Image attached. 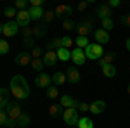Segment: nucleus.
Returning <instances> with one entry per match:
<instances>
[{
	"instance_id": "1",
	"label": "nucleus",
	"mask_w": 130,
	"mask_h": 128,
	"mask_svg": "<svg viewBox=\"0 0 130 128\" xmlns=\"http://www.w3.org/2000/svg\"><path fill=\"white\" fill-rule=\"evenodd\" d=\"M9 90L18 100H24V99L30 97V85L26 83V78H24L23 75L12 76L10 85H9Z\"/></svg>"
},
{
	"instance_id": "7",
	"label": "nucleus",
	"mask_w": 130,
	"mask_h": 128,
	"mask_svg": "<svg viewBox=\"0 0 130 128\" xmlns=\"http://www.w3.org/2000/svg\"><path fill=\"white\" fill-rule=\"evenodd\" d=\"M85 50L83 49H78V47H75V49L71 50V61L76 64V66H82V64H85Z\"/></svg>"
},
{
	"instance_id": "11",
	"label": "nucleus",
	"mask_w": 130,
	"mask_h": 128,
	"mask_svg": "<svg viewBox=\"0 0 130 128\" xmlns=\"http://www.w3.org/2000/svg\"><path fill=\"white\" fill-rule=\"evenodd\" d=\"M18 31H19V24H18L16 21H9V23H5V24H4L2 35H5V36H14Z\"/></svg>"
},
{
	"instance_id": "2",
	"label": "nucleus",
	"mask_w": 130,
	"mask_h": 128,
	"mask_svg": "<svg viewBox=\"0 0 130 128\" xmlns=\"http://www.w3.org/2000/svg\"><path fill=\"white\" fill-rule=\"evenodd\" d=\"M62 119H64V123L68 125V126H76L78 125V121H80V116H78V109L75 107H70V109H64V113H62Z\"/></svg>"
},
{
	"instance_id": "15",
	"label": "nucleus",
	"mask_w": 130,
	"mask_h": 128,
	"mask_svg": "<svg viewBox=\"0 0 130 128\" xmlns=\"http://www.w3.org/2000/svg\"><path fill=\"white\" fill-rule=\"evenodd\" d=\"M9 95H10V90L5 88V87H2L0 88V111H5L7 107V104H9Z\"/></svg>"
},
{
	"instance_id": "33",
	"label": "nucleus",
	"mask_w": 130,
	"mask_h": 128,
	"mask_svg": "<svg viewBox=\"0 0 130 128\" xmlns=\"http://www.w3.org/2000/svg\"><path fill=\"white\" fill-rule=\"evenodd\" d=\"M9 42H5V38H0V56H5V54H9Z\"/></svg>"
},
{
	"instance_id": "27",
	"label": "nucleus",
	"mask_w": 130,
	"mask_h": 128,
	"mask_svg": "<svg viewBox=\"0 0 130 128\" xmlns=\"http://www.w3.org/2000/svg\"><path fill=\"white\" fill-rule=\"evenodd\" d=\"M31 69H35V71H38V73H42V69L45 68V64H43V61L42 59H31Z\"/></svg>"
},
{
	"instance_id": "42",
	"label": "nucleus",
	"mask_w": 130,
	"mask_h": 128,
	"mask_svg": "<svg viewBox=\"0 0 130 128\" xmlns=\"http://www.w3.org/2000/svg\"><path fill=\"white\" fill-rule=\"evenodd\" d=\"M7 119H9V116H7V113H5V111H0V126H4Z\"/></svg>"
},
{
	"instance_id": "48",
	"label": "nucleus",
	"mask_w": 130,
	"mask_h": 128,
	"mask_svg": "<svg viewBox=\"0 0 130 128\" xmlns=\"http://www.w3.org/2000/svg\"><path fill=\"white\" fill-rule=\"evenodd\" d=\"M125 47H127V50H128V52H130V38L127 40V42H125Z\"/></svg>"
},
{
	"instance_id": "23",
	"label": "nucleus",
	"mask_w": 130,
	"mask_h": 128,
	"mask_svg": "<svg viewBox=\"0 0 130 128\" xmlns=\"http://www.w3.org/2000/svg\"><path fill=\"white\" fill-rule=\"evenodd\" d=\"M49 114L52 116V118H59L61 114L64 113V107L61 106V104H52V106H49Z\"/></svg>"
},
{
	"instance_id": "16",
	"label": "nucleus",
	"mask_w": 130,
	"mask_h": 128,
	"mask_svg": "<svg viewBox=\"0 0 130 128\" xmlns=\"http://www.w3.org/2000/svg\"><path fill=\"white\" fill-rule=\"evenodd\" d=\"M66 78L70 80V83H80V80H82V76H80V71L78 69H75V66L73 68H68V71H66Z\"/></svg>"
},
{
	"instance_id": "21",
	"label": "nucleus",
	"mask_w": 130,
	"mask_h": 128,
	"mask_svg": "<svg viewBox=\"0 0 130 128\" xmlns=\"http://www.w3.org/2000/svg\"><path fill=\"white\" fill-rule=\"evenodd\" d=\"M30 17L33 21H40L42 17H43V14H45V10H43V7H30Z\"/></svg>"
},
{
	"instance_id": "45",
	"label": "nucleus",
	"mask_w": 130,
	"mask_h": 128,
	"mask_svg": "<svg viewBox=\"0 0 130 128\" xmlns=\"http://www.w3.org/2000/svg\"><path fill=\"white\" fill-rule=\"evenodd\" d=\"M76 9L80 10V12H85V10L89 9V4H87V2H80V4H78V7H76Z\"/></svg>"
},
{
	"instance_id": "38",
	"label": "nucleus",
	"mask_w": 130,
	"mask_h": 128,
	"mask_svg": "<svg viewBox=\"0 0 130 128\" xmlns=\"http://www.w3.org/2000/svg\"><path fill=\"white\" fill-rule=\"evenodd\" d=\"M4 14H5V17H16L18 16V10L14 9V7H5Z\"/></svg>"
},
{
	"instance_id": "44",
	"label": "nucleus",
	"mask_w": 130,
	"mask_h": 128,
	"mask_svg": "<svg viewBox=\"0 0 130 128\" xmlns=\"http://www.w3.org/2000/svg\"><path fill=\"white\" fill-rule=\"evenodd\" d=\"M4 126H5V128H16V126H18V123H16V121H14V119H7V121H5V125H4Z\"/></svg>"
},
{
	"instance_id": "28",
	"label": "nucleus",
	"mask_w": 130,
	"mask_h": 128,
	"mask_svg": "<svg viewBox=\"0 0 130 128\" xmlns=\"http://www.w3.org/2000/svg\"><path fill=\"white\" fill-rule=\"evenodd\" d=\"M43 54H45V50L42 49V47H33V50L30 52L31 59H42V57H43Z\"/></svg>"
},
{
	"instance_id": "29",
	"label": "nucleus",
	"mask_w": 130,
	"mask_h": 128,
	"mask_svg": "<svg viewBox=\"0 0 130 128\" xmlns=\"http://www.w3.org/2000/svg\"><path fill=\"white\" fill-rule=\"evenodd\" d=\"M76 128H94V121H92V119H89V118H80V121H78Z\"/></svg>"
},
{
	"instance_id": "14",
	"label": "nucleus",
	"mask_w": 130,
	"mask_h": 128,
	"mask_svg": "<svg viewBox=\"0 0 130 128\" xmlns=\"http://www.w3.org/2000/svg\"><path fill=\"white\" fill-rule=\"evenodd\" d=\"M16 64H18V66H30L31 64V56H30V52H26V50H24V52H19V54H18V56H16Z\"/></svg>"
},
{
	"instance_id": "49",
	"label": "nucleus",
	"mask_w": 130,
	"mask_h": 128,
	"mask_svg": "<svg viewBox=\"0 0 130 128\" xmlns=\"http://www.w3.org/2000/svg\"><path fill=\"white\" fill-rule=\"evenodd\" d=\"M2 30H4V24H0V35H2Z\"/></svg>"
},
{
	"instance_id": "18",
	"label": "nucleus",
	"mask_w": 130,
	"mask_h": 128,
	"mask_svg": "<svg viewBox=\"0 0 130 128\" xmlns=\"http://www.w3.org/2000/svg\"><path fill=\"white\" fill-rule=\"evenodd\" d=\"M104 109H106V102H104V100H101V99L94 100V102L90 104V113H92V114H101Z\"/></svg>"
},
{
	"instance_id": "4",
	"label": "nucleus",
	"mask_w": 130,
	"mask_h": 128,
	"mask_svg": "<svg viewBox=\"0 0 130 128\" xmlns=\"http://www.w3.org/2000/svg\"><path fill=\"white\" fill-rule=\"evenodd\" d=\"M35 85H37L38 88H49L50 85H52V76L42 71V73H38V75L35 76Z\"/></svg>"
},
{
	"instance_id": "6",
	"label": "nucleus",
	"mask_w": 130,
	"mask_h": 128,
	"mask_svg": "<svg viewBox=\"0 0 130 128\" xmlns=\"http://www.w3.org/2000/svg\"><path fill=\"white\" fill-rule=\"evenodd\" d=\"M16 23L19 24V28H28V26H30V23H31L30 12H28V10H18Z\"/></svg>"
},
{
	"instance_id": "30",
	"label": "nucleus",
	"mask_w": 130,
	"mask_h": 128,
	"mask_svg": "<svg viewBox=\"0 0 130 128\" xmlns=\"http://www.w3.org/2000/svg\"><path fill=\"white\" fill-rule=\"evenodd\" d=\"M75 43H76V47H78V49H87V47H89V38H87V36H78V38L75 40Z\"/></svg>"
},
{
	"instance_id": "46",
	"label": "nucleus",
	"mask_w": 130,
	"mask_h": 128,
	"mask_svg": "<svg viewBox=\"0 0 130 128\" xmlns=\"http://www.w3.org/2000/svg\"><path fill=\"white\" fill-rule=\"evenodd\" d=\"M30 5L31 7H42L43 5V0H30Z\"/></svg>"
},
{
	"instance_id": "37",
	"label": "nucleus",
	"mask_w": 130,
	"mask_h": 128,
	"mask_svg": "<svg viewBox=\"0 0 130 128\" xmlns=\"http://www.w3.org/2000/svg\"><path fill=\"white\" fill-rule=\"evenodd\" d=\"M42 19H43V23H45V24H47V23H50V21H54V19H56L54 10H47V12L43 14V17H42Z\"/></svg>"
},
{
	"instance_id": "47",
	"label": "nucleus",
	"mask_w": 130,
	"mask_h": 128,
	"mask_svg": "<svg viewBox=\"0 0 130 128\" xmlns=\"http://www.w3.org/2000/svg\"><path fill=\"white\" fill-rule=\"evenodd\" d=\"M120 0H109V2H108V5H109L111 9H113V7H120Z\"/></svg>"
},
{
	"instance_id": "35",
	"label": "nucleus",
	"mask_w": 130,
	"mask_h": 128,
	"mask_svg": "<svg viewBox=\"0 0 130 128\" xmlns=\"http://www.w3.org/2000/svg\"><path fill=\"white\" fill-rule=\"evenodd\" d=\"M62 30H66V31L76 30V24H75V21H71V19H64V21H62Z\"/></svg>"
},
{
	"instance_id": "17",
	"label": "nucleus",
	"mask_w": 130,
	"mask_h": 128,
	"mask_svg": "<svg viewBox=\"0 0 130 128\" xmlns=\"http://www.w3.org/2000/svg\"><path fill=\"white\" fill-rule=\"evenodd\" d=\"M31 30H33V36H35V38H43V36L47 35V24H45V23H38V24H35Z\"/></svg>"
},
{
	"instance_id": "13",
	"label": "nucleus",
	"mask_w": 130,
	"mask_h": 128,
	"mask_svg": "<svg viewBox=\"0 0 130 128\" xmlns=\"http://www.w3.org/2000/svg\"><path fill=\"white\" fill-rule=\"evenodd\" d=\"M94 36H95V43H99V45H104V43L109 42V33L106 30H102V28L94 31Z\"/></svg>"
},
{
	"instance_id": "39",
	"label": "nucleus",
	"mask_w": 130,
	"mask_h": 128,
	"mask_svg": "<svg viewBox=\"0 0 130 128\" xmlns=\"http://www.w3.org/2000/svg\"><path fill=\"white\" fill-rule=\"evenodd\" d=\"M33 43H35V42H33V36H30V38H23V45H24L26 49L33 50Z\"/></svg>"
},
{
	"instance_id": "8",
	"label": "nucleus",
	"mask_w": 130,
	"mask_h": 128,
	"mask_svg": "<svg viewBox=\"0 0 130 128\" xmlns=\"http://www.w3.org/2000/svg\"><path fill=\"white\" fill-rule=\"evenodd\" d=\"M76 33L78 36H87L92 33V23L90 21H82V23H76Z\"/></svg>"
},
{
	"instance_id": "3",
	"label": "nucleus",
	"mask_w": 130,
	"mask_h": 128,
	"mask_svg": "<svg viewBox=\"0 0 130 128\" xmlns=\"http://www.w3.org/2000/svg\"><path fill=\"white\" fill-rule=\"evenodd\" d=\"M104 56V50H102V45L99 43H89V47L85 49V57H89V59H94V61H99L101 57Z\"/></svg>"
},
{
	"instance_id": "41",
	"label": "nucleus",
	"mask_w": 130,
	"mask_h": 128,
	"mask_svg": "<svg viewBox=\"0 0 130 128\" xmlns=\"http://www.w3.org/2000/svg\"><path fill=\"white\" fill-rule=\"evenodd\" d=\"M30 36H33V30L31 28H23V38H30Z\"/></svg>"
},
{
	"instance_id": "19",
	"label": "nucleus",
	"mask_w": 130,
	"mask_h": 128,
	"mask_svg": "<svg viewBox=\"0 0 130 128\" xmlns=\"http://www.w3.org/2000/svg\"><path fill=\"white\" fill-rule=\"evenodd\" d=\"M61 106H62L64 109H70V107H75V109H76L78 100H75L71 95H62V97H61Z\"/></svg>"
},
{
	"instance_id": "26",
	"label": "nucleus",
	"mask_w": 130,
	"mask_h": 128,
	"mask_svg": "<svg viewBox=\"0 0 130 128\" xmlns=\"http://www.w3.org/2000/svg\"><path fill=\"white\" fill-rule=\"evenodd\" d=\"M56 54H57V59L62 61V62H66V61L71 59V52L68 49H62V47H61L59 50H56Z\"/></svg>"
},
{
	"instance_id": "43",
	"label": "nucleus",
	"mask_w": 130,
	"mask_h": 128,
	"mask_svg": "<svg viewBox=\"0 0 130 128\" xmlns=\"http://www.w3.org/2000/svg\"><path fill=\"white\" fill-rule=\"evenodd\" d=\"M120 23H121V24H127V26L130 28V14H127V16H121V17H120Z\"/></svg>"
},
{
	"instance_id": "36",
	"label": "nucleus",
	"mask_w": 130,
	"mask_h": 128,
	"mask_svg": "<svg viewBox=\"0 0 130 128\" xmlns=\"http://www.w3.org/2000/svg\"><path fill=\"white\" fill-rule=\"evenodd\" d=\"M26 7H28V2L26 0H16L14 2V9L16 10H26Z\"/></svg>"
},
{
	"instance_id": "24",
	"label": "nucleus",
	"mask_w": 130,
	"mask_h": 128,
	"mask_svg": "<svg viewBox=\"0 0 130 128\" xmlns=\"http://www.w3.org/2000/svg\"><path fill=\"white\" fill-rule=\"evenodd\" d=\"M102 75H104L106 78L116 76V66H115V64H106V66H102Z\"/></svg>"
},
{
	"instance_id": "20",
	"label": "nucleus",
	"mask_w": 130,
	"mask_h": 128,
	"mask_svg": "<svg viewBox=\"0 0 130 128\" xmlns=\"http://www.w3.org/2000/svg\"><path fill=\"white\" fill-rule=\"evenodd\" d=\"M66 75L64 73H61V71H56L54 75H52V85H56V87H62L64 83H66Z\"/></svg>"
},
{
	"instance_id": "10",
	"label": "nucleus",
	"mask_w": 130,
	"mask_h": 128,
	"mask_svg": "<svg viewBox=\"0 0 130 128\" xmlns=\"http://www.w3.org/2000/svg\"><path fill=\"white\" fill-rule=\"evenodd\" d=\"M95 14H97V17H99L101 21L108 19V17L113 16V9H111L108 4H101V5H97V9H95Z\"/></svg>"
},
{
	"instance_id": "12",
	"label": "nucleus",
	"mask_w": 130,
	"mask_h": 128,
	"mask_svg": "<svg viewBox=\"0 0 130 128\" xmlns=\"http://www.w3.org/2000/svg\"><path fill=\"white\" fill-rule=\"evenodd\" d=\"M42 61H43V64L49 66V68L56 66V62H57V54H56V50H47V52L43 54Z\"/></svg>"
},
{
	"instance_id": "9",
	"label": "nucleus",
	"mask_w": 130,
	"mask_h": 128,
	"mask_svg": "<svg viewBox=\"0 0 130 128\" xmlns=\"http://www.w3.org/2000/svg\"><path fill=\"white\" fill-rule=\"evenodd\" d=\"M73 7L71 5H57L56 10H54V14H56V17H62V19H70V16L73 14Z\"/></svg>"
},
{
	"instance_id": "32",
	"label": "nucleus",
	"mask_w": 130,
	"mask_h": 128,
	"mask_svg": "<svg viewBox=\"0 0 130 128\" xmlns=\"http://www.w3.org/2000/svg\"><path fill=\"white\" fill-rule=\"evenodd\" d=\"M101 23H102V30H106L108 33H109V31L115 28V21L111 19V17H108V19H102Z\"/></svg>"
},
{
	"instance_id": "25",
	"label": "nucleus",
	"mask_w": 130,
	"mask_h": 128,
	"mask_svg": "<svg viewBox=\"0 0 130 128\" xmlns=\"http://www.w3.org/2000/svg\"><path fill=\"white\" fill-rule=\"evenodd\" d=\"M30 121H31L30 114H28V113H23V114L19 116V119H18L16 123H18V128H28Z\"/></svg>"
},
{
	"instance_id": "40",
	"label": "nucleus",
	"mask_w": 130,
	"mask_h": 128,
	"mask_svg": "<svg viewBox=\"0 0 130 128\" xmlns=\"http://www.w3.org/2000/svg\"><path fill=\"white\" fill-rule=\"evenodd\" d=\"M76 109L78 111H90V104H87V102H78Z\"/></svg>"
},
{
	"instance_id": "22",
	"label": "nucleus",
	"mask_w": 130,
	"mask_h": 128,
	"mask_svg": "<svg viewBox=\"0 0 130 128\" xmlns=\"http://www.w3.org/2000/svg\"><path fill=\"white\" fill-rule=\"evenodd\" d=\"M115 57H116V54H115V52H104V56L99 59V66L102 68V66H106V64H113Z\"/></svg>"
},
{
	"instance_id": "5",
	"label": "nucleus",
	"mask_w": 130,
	"mask_h": 128,
	"mask_svg": "<svg viewBox=\"0 0 130 128\" xmlns=\"http://www.w3.org/2000/svg\"><path fill=\"white\" fill-rule=\"evenodd\" d=\"M5 113H7V116H9L10 119H14V121H18L19 116L23 114V111H21V107H19L18 102H9L7 107H5Z\"/></svg>"
},
{
	"instance_id": "34",
	"label": "nucleus",
	"mask_w": 130,
	"mask_h": 128,
	"mask_svg": "<svg viewBox=\"0 0 130 128\" xmlns=\"http://www.w3.org/2000/svg\"><path fill=\"white\" fill-rule=\"evenodd\" d=\"M73 42H75V40H71L70 36H62V38H61V47L70 50L71 47H73Z\"/></svg>"
},
{
	"instance_id": "31",
	"label": "nucleus",
	"mask_w": 130,
	"mask_h": 128,
	"mask_svg": "<svg viewBox=\"0 0 130 128\" xmlns=\"http://www.w3.org/2000/svg\"><path fill=\"white\" fill-rule=\"evenodd\" d=\"M47 97L49 99H57L59 97V88H57L56 85H50L49 88H47Z\"/></svg>"
},
{
	"instance_id": "50",
	"label": "nucleus",
	"mask_w": 130,
	"mask_h": 128,
	"mask_svg": "<svg viewBox=\"0 0 130 128\" xmlns=\"http://www.w3.org/2000/svg\"><path fill=\"white\" fill-rule=\"evenodd\" d=\"M127 92H128V95H130V85H128V87H127Z\"/></svg>"
}]
</instances>
